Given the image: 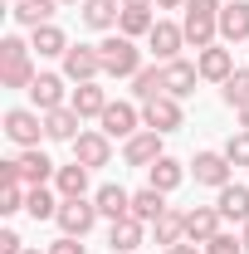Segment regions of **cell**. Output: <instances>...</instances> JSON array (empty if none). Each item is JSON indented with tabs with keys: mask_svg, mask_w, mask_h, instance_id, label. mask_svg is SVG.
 <instances>
[{
	"mask_svg": "<svg viewBox=\"0 0 249 254\" xmlns=\"http://www.w3.org/2000/svg\"><path fill=\"white\" fill-rule=\"evenodd\" d=\"M220 230H225V215H220V205H190V210H186V240L205 245V240H215Z\"/></svg>",
	"mask_w": 249,
	"mask_h": 254,
	"instance_id": "9a60e30c",
	"label": "cell"
},
{
	"mask_svg": "<svg viewBox=\"0 0 249 254\" xmlns=\"http://www.w3.org/2000/svg\"><path fill=\"white\" fill-rule=\"evenodd\" d=\"M215 205H220V215H225L230 225H249V186L230 181V186L215 195Z\"/></svg>",
	"mask_w": 249,
	"mask_h": 254,
	"instance_id": "603a6c76",
	"label": "cell"
},
{
	"mask_svg": "<svg viewBox=\"0 0 249 254\" xmlns=\"http://www.w3.org/2000/svg\"><path fill=\"white\" fill-rule=\"evenodd\" d=\"M113 254H118V250H113Z\"/></svg>",
	"mask_w": 249,
	"mask_h": 254,
	"instance_id": "c3c4849f",
	"label": "cell"
},
{
	"mask_svg": "<svg viewBox=\"0 0 249 254\" xmlns=\"http://www.w3.org/2000/svg\"><path fill=\"white\" fill-rule=\"evenodd\" d=\"M54 10H59V0H20L10 15H15V25L39 30V25H54Z\"/></svg>",
	"mask_w": 249,
	"mask_h": 254,
	"instance_id": "f1b7e54d",
	"label": "cell"
},
{
	"mask_svg": "<svg viewBox=\"0 0 249 254\" xmlns=\"http://www.w3.org/2000/svg\"><path fill=\"white\" fill-rule=\"evenodd\" d=\"M0 132H5L20 152H25V147H39V137H44V113H39V108H10Z\"/></svg>",
	"mask_w": 249,
	"mask_h": 254,
	"instance_id": "277c9868",
	"label": "cell"
},
{
	"mask_svg": "<svg viewBox=\"0 0 249 254\" xmlns=\"http://www.w3.org/2000/svg\"><path fill=\"white\" fill-rule=\"evenodd\" d=\"M235 118H240V127L249 132V103H245V108H235Z\"/></svg>",
	"mask_w": 249,
	"mask_h": 254,
	"instance_id": "b9f144b4",
	"label": "cell"
},
{
	"mask_svg": "<svg viewBox=\"0 0 249 254\" xmlns=\"http://www.w3.org/2000/svg\"><path fill=\"white\" fill-rule=\"evenodd\" d=\"M181 181H186V166H181L176 157H161V161H152V166H147V186H156L161 195H171Z\"/></svg>",
	"mask_w": 249,
	"mask_h": 254,
	"instance_id": "4316f807",
	"label": "cell"
},
{
	"mask_svg": "<svg viewBox=\"0 0 249 254\" xmlns=\"http://www.w3.org/2000/svg\"><path fill=\"white\" fill-rule=\"evenodd\" d=\"M161 157H166V152H161V132H152V127H142L137 137L123 142V161L127 166H142V171H147V166L161 161Z\"/></svg>",
	"mask_w": 249,
	"mask_h": 254,
	"instance_id": "4fadbf2b",
	"label": "cell"
},
{
	"mask_svg": "<svg viewBox=\"0 0 249 254\" xmlns=\"http://www.w3.org/2000/svg\"><path fill=\"white\" fill-rule=\"evenodd\" d=\"M63 78L68 83H98L103 78V59H98V44H68L63 54Z\"/></svg>",
	"mask_w": 249,
	"mask_h": 254,
	"instance_id": "5b68a950",
	"label": "cell"
},
{
	"mask_svg": "<svg viewBox=\"0 0 249 254\" xmlns=\"http://www.w3.org/2000/svg\"><path fill=\"white\" fill-rule=\"evenodd\" d=\"M20 250H25V240L15 230H0V254H20Z\"/></svg>",
	"mask_w": 249,
	"mask_h": 254,
	"instance_id": "f35d334b",
	"label": "cell"
},
{
	"mask_svg": "<svg viewBox=\"0 0 249 254\" xmlns=\"http://www.w3.org/2000/svg\"><path fill=\"white\" fill-rule=\"evenodd\" d=\"M78 113L63 103V108H54V113H44V142H73L78 137Z\"/></svg>",
	"mask_w": 249,
	"mask_h": 254,
	"instance_id": "cb8c5ba5",
	"label": "cell"
},
{
	"mask_svg": "<svg viewBox=\"0 0 249 254\" xmlns=\"http://www.w3.org/2000/svg\"><path fill=\"white\" fill-rule=\"evenodd\" d=\"M108 245H113L118 254L142 250V245H147V225L137 220V215H123V220H113V225H108Z\"/></svg>",
	"mask_w": 249,
	"mask_h": 254,
	"instance_id": "e0dca14e",
	"label": "cell"
},
{
	"mask_svg": "<svg viewBox=\"0 0 249 254\" xmlns=\"http://www.w3.org/2000/svg\"><path fill=\"white\" fill-rule=\"evenodd\" d=\"M161 210H166V195H161L156 186L132 190V215H137L142 225H156V215H161Z\"/></svg>",
	"mask_w": 249,
	"mask_h": 254,
	"instance_id": "1f68e13d",
	"label": "cell"
},
{
	"mask_svg": "<svg viewBox=\"0 0 249 254\" xmlns=\"http://www.w3.org/2000/svg\"><path fill=\"white\" fill-rule=\"evenodd\" d=\"M156 5H123V15H118V34H127V39H147V34L156 30Z\"/></svg>",
	"mask_w": 249,
	"mask_h": 254,
	"instance_id": "7402d4cb",
	"label": "cell"
},
{
	"mask_svg": "<svg viewBox=\"0 0 249 254\" xmlns=\"http://www.w3.org/2000/svg\"><path fill=\"white\" fill-rule=\"evenodd\" d=\"M30 49L39 59H63L68 54V34L59 25H39V30H30Z\"/></svg>",
	"mask_w": 249,
	"mask_h": 254,
	"instance_id": "d4e9b609",
	"label": "cell"
},
{
	"mask_svg": "<svg viewBox=\"0 0 249 254\" xmlns=\"http://www.w3.org/2000/svg\"><path fill=\"white\" fill-rule=\"evenodd\" d=\"M25 195H30V186H25V181H0V215L25 210Z\"/></svg>",
	"mask_w": 249,
	"mask_h": 254,
	"instance_id": "e575fe53",
	"label": "cell"
},
{
	"mask_svg": "<svg viewBox=\"0 0 249 254\" xmlns=\"http://www.w3.org/2000/svg\"><path fill=\"white\" fill-rule=\"evenodd\" d=\"M108 103H113V98H108L103 83H78L73 98H68V108H73L78 118H103V113H108Z\"/></svg>",
	"mask_w": 249,
	"mask_h": 254,
	"instance_id": "ffe728a7",
	"label": "cell"
},
{
	"mask_svg": "<svg viewBox=\"0 0 249 254\" xmlns=\"http://www.w3.org/2000/svg\"><path fill=\"white\" fill-rule=\"evenodd\" d=\"M63 83H68L63 73H34V83L25 88V93H30V103L39 108V113H54V108H63V103L73 98Z\"/></svg>",
	"mask_w": 249,
	"mask_h": 254,
	"instance_id": "8fae6325",
	"label": "cell"
},
{
	"mask_svg": "<svg viewBox=\"0 0 249 254\" xmlns=\"http://www.w3.org/2000/svg\"><path fill=\"white\" fill-rule=\"evenodd\" d=\"M220 98H225V108H245L249 103V68H235V73L220 83Z\"/></svg>",
	"mask_w": 249,
	"mask_h": 254,
	"instance_id": "836d02e7",
	"label": "cell"
},
{
	"mask_svg": "<svg viewBox=\"0 0 249 254\" xmlns=\"http://www.w3.org/2000/svg\"><path fill=\"white\" fill-rule=\"evenodd\" d=\"M195 68H200L205 83H225L235 73V49H225V39H220V44H210V49L195 54Z\"/></svg>",
	"mask_w": 249,
	"mask_h": 254,
	"instance_id": "5bb4252c",
	"label": "cell"
},
{
	"mask_svg": "<svg viewBox=\"0 0 249 254\" xmlns=\"http://www.w3.org/2000/svg\"><path fill=\"white\" fill-rule=\"evenodd\" d=\"M161 78H166V93L171 98H190L195 83H200V68L190 59H171V64H161Z\"/></svg>",
	"mask_w": 249,
	"mask_h": 254,
	"instance_id": "2e32d148",
	"label": "cell"
},
{
	"mask_svg": "<svg viewBox=\"0 0 249 254\" xmlns=\"http://www.w3.org/2000/svg\"><path fill=\"white\" fill-rule=\"evenodd\" d=\"M161 254H205V245H195V240H181V245H171V250H161Z\"/></svg>",
	"mask_w": 249,
	"mask_h": 254,
	"instance_id": "ab89813d",
	"label": "cell"
},
{
	"mask_svg": "<svg viewBox=\"0 0 249 254\" xmlns=\"http://www.w3.org/2000/svg\"><path fill=\"white\" fill-rule=\"evenodd\" d=\"M240 240H245V254H249V225H240Z\"/></svg>",
	"mask_w": 249,
	"mask_h": 254,
	"instance_id": "7bdbcfd3",
	"label": "cell"
},
{
	"mask_svg": "<svg viewBox=\"0 0 249 254\" xmlns=\"http://www.w3.org/2000/svg\"><path fill=\"white\" fill-rule=\"evenodd\" d=\"M34 59H30V44L20 34H5L0 39V88H30L34 83Z\"/></svg>",
	"mask_w": 249,
	"mask_h": 254,
	"instance_id": "7a4b0ae2",
	"label": "cell"
},
{
	"mask_svg": "<svg viewBox=\"0 0 249 254\" xmlns=\"http://www.w3.org/2000/svg\"><path fill=\"white\" fill-rule=\"evenodd\" d=\"M10 5H20V0H10Z\"/></svg>",
	"mask_w": 249,
	"mask_h": 254,
	"instance_id": "7dc6e473",
	"label": "cell"
},
{
	"mask_svg": "<svg viewBox=\"0 0 249 254\" xmlns=\"http://www.w3.org/2000/svg\"><path fill=\"white\" fill-rule=\"evenodd\" d=\"M103 220L98 215V205H93V195H78V200H63L59 205V215H54V225H59L63 235H73V240H83L93 225Z\"/></svg>",
	"mask_w": 249,
	"mask_h": 254,
	"instance_id": "8992f818",
	"label": "cell"
},
{
	"mask_svg": "<svg viewBox=\"0 0 249 254\" xmlns=\"http://www.w3.org/2000/svg\"><path fill=\"white\" fill-rule=\"evenodd\" d=\"M93 205H98V215L113 225V220H123V215H132V190H123V186H98L93 190Z\"/></svg>",
	"mask_w": 249,
	"mask_h": 254,
	"instance_id": "d6986e66",
	"label": "cell"
},
{
	"mask_svg": "<svg viewBox=\"0 0 249 254\" xmlns=\"http://www.w3.org/2000/svg\"><path fill=\"white\" fill-rule=\"evenodd\" d=\"M123 5H156V0H123Z\"/></svg>",
	"mask_w": 249,
	"mask_h": 254,
	"instance_id": "ee69618b",
	"label": "cell"
},
{
	"mask_svg": "<svg viewBox=\"0 0 249 254\" xmlns=\"http://www.w3.org/2000/svg\"><path fill=\"white\" fill-rule=\"evenodd\" d=\"M205 254H245V240L230 235V230H220L215 240H205Z\"/></svg>",
	"mask_w": 249,
	"mask_h": 254,
	"instance_id": "8d00e7d4",
	"label": "cell"
},
{
	"mask_svg": "<svg viewBox=\"0 0 249 254\" xmlns=\"http://www.w3.org/2000/svg\"><path fill=\"white\" fill-rule=\"evenodd\" d=\"M225 157H230V166H249V132H245V127L225 142Z\"/></svg>",
	"mask_w": 249,
	"mask_h": 254,
	"instance_id": "d590c367",
	"label": "cell"
},
{
	"mask_svg": "<svg viewBox=\"0 0 249 254\" xmlns=\"http://www.w3.org/2000/svg\"><path fill=\"white\" fill-rule=\"evenodd\" d=\"M166 93V78H161V64H147L137 78H132V98L137 103H152V98Z\"/></svg>",
	"mask_w": 249,
	"mask_h": 254,
	"instance_id": "d6a6232c",
	"label": "cell"
},
{
	"mask_svg": "<svg viewBox=\"0 0 249 254\" xmlns=\"http://www.w3.org/2000/svg\"><path fill=\"white\" fill-rule=\"evenodd\" d=\"M59 205H63V195L49 190V186H30V195H25V215H30V220H54Z\"/></svg>",
	"mask_w": 249,
	"mask_h": 254,
	"instance_id": "4dcf8cb0",
	"label": "cell"
},
{
	"mask_svg": "<svg viewBox=\"0 0 249 254\" xmlns=\"http://www.w3.org/2000/svg\"><path fill=\"white\" fill-rule=\"evenodd\" d=\"M20 254H49V250H20Z\"/></svg>",
	"mask_w": 249,
	"mask_h": 254,
	"instance_id": "f6af8a7d",
	"label": "cell"
},
{
	"mask_svg": "<svg viewBox=\"0 0 249 254\" xmlns=\"http://www.w3.org/2000/svg\"><path fill=\"white\" fill-rule=\"evenodd\" d=\"M190 176H195V186L225 190L230 181H235V166H230V157H225V152H195V161H190Z\"/></svg>",
	"mask_w": 249,
	"mask_h": 254,
	"instance_id": "9c48e42d",
	"label": "cell"
},
{
	"mask_svg": "<svg viewBox=\"0 0 249 254\" xmlns=\"http://www.w3.org/2000/svg\"><path fill=\"white\" fill-rule=\"evenodd\" d=\"M98 59H103V78H137V73L147 68L137 39H127V34H108V39H98Z\"/></svg>",
	"mask_w": 249,
	"mask_h": 254,
	"instance_id": "6da1fadb",
	"label": "cell"
},
{
	"mask_svg": "<svg viewBox=\"0 0 249 254\" xmlns=\"http://www.w3.org/2000/svg\"><path fill=\"white\" fill-rule=\"evenodd\" d=\"M54 171H59V166L44 157L39 147H25V152H20V181H25V186H49Z\"/></svg>",
	"mask_w": 249,
	"mask_h": 254,
	"instance_id": "44dd1931",
	"label": "cell"
},
{
	"mask_svg": "<svg viewBox=\"0 0 249 254\" xmlns=\"http://www.w3.org/2000/svg\"><path fill=\"white\" fill-rule=\"evenodd\" d=\"M220 39H225V44L249 39V0H230V5H220Z\"/></svg>",
	"mask_w": 249,
	"mask_h": 254,
	"instance_id": "ac0fdd59",
	"label": "cell"
},
{
	"mask_svg": "<svg viewBox=\"0 0 249 254\" xmlns=\"http://www.w3.org/2000/svg\"><path fill=\"white\" fill-rule=\"evenodd\" d=\"M78 10H83V25H88V30H118V15H123V0H83V5H78Z\"/></svg>",
	"mask_w": 249,
	"mask_h": 254,
	"instance_id": "484cf974",
	"label": "cell"
},
{
	"mask_svg": "<svg viewBox=\"0 0 249 254\" xmlns=\"http://www.w3.org/2000/svg\"><path fill=\"white\" fill-rule=\"evenodd\" d=\"M59 5H83V0H59Z\"/></svg>",
	"mask_w": 249,
	"mask_h": 254,
	"instance_id": "bcb514c9",
	"label": "cell"
},
{
	"mask_svg": "<svg viewBox=\"0 0 249 254\" xmlns=\"http://www.w3.org/2000/svg\"><path fill=\"white\" fill-rule=\"evenodd\" d=\"M156 10H186V0H156Z\"/></svg>",
	"mask_w": 249,
	"mask_h": 254,
	"instance_id": "60d3db41",
	"label": "cell"
},
{
	"mask_svg": "<svg viewBox=\"0 0 249 254\" xmlns=\"http://www.w3.org/2000/svg\"><path fill=\"white\" fill-rule=\"evenodd\" d=\"M181 30H186V44H195V54L220 44V0H186Z\"/></svg>",
	"mask_w": 249,
	"mask_h": 254,
	"instance_id": "3957f363",
	"label": "cell"
},
{
	"mask_svg": "<svg viewBox=\"0 0 249 254\" xmlns=\"http://www.w3.org/2000/svg\"><path fill=\"white\" fill-rule=\"evenodd\" d=\"M152 235H156V245H161V250H171V245H181V240H186V210H171V205H166V210L156 215Z\"/></svg>",
	"mask_w": 249,
	"mask_h": 254,
	"instance_id": "f546056e",
	"label": "cell"
},
{
	"mask_svg": "<svg viewBox=\"0 0 249 254\" xmlns=\"http://www.w3.org/2000/svg\"><path fill=\"white\" fill-rule=\"evenodd\" d=\"M54 190H59L63 200H78V195H88V166L83 161H68L54 171Z\"/></svg>",
	"mask_w": 249,
	"mask_h": 254,
	"instance_id": "83f0119b",
	"label": "cell"
},
{
	"mask_svg": "<svg viewBox=\"0 0 249 254\" xmlns=\"http://www.w3.org/2000/svg\"><path fill=\"white\" fill-rule=\"evenodd\" d=\"M98 127H103L108 137L127 142V137H137V132H142V108H137V103H108V113L98 118Z\"/></svg>",
	"mask_w": 249,
	"mask_h": 254,
	"instance_id": "30bf717a",
	"label": "cell"
},
{
	"mask_svg": "<svg viewBox=\"0 0 249 254\" xmlns=\"http://www.w3.org/2000/svg\"><path fill=\"white\" fill-rule=\"evenodd\" d=\"M147 49L156 54V64L181 59V49H186V30H181V25H171V20H156V30L147 34Z\"/></svg>",
	"mask_w": 249,
	"mask_h": 254,
	"instance_id": "7c38bea8",
	"label": "cell"
},
{
	"mask_svg": "<svg viewBox=\"0 0 249 254\" xmlns=\"http://www.w3.org/2000/svg\"><path fill=\"white\" fill-rule=\"evenodd\" d=\"M68 147H73V161H83L88 171H98V166H108V161H113V137H108L103 127H88V132H78Z\"/></svg>",
	"mask_w": 249,
	"mask_h": 254,
	"instance_id": "ba28073f",
	"label": "cell"
},
{
	"mask_svg": "<svg viewBox=\"0 0 249 254\" xmlns=\"http://www.w3.org/2000/svg\"><path fill=\"white\" fill-rule=\"evenodd\" d=\"M142 127H152V132H176V127H186V108H181V98L161 93L152 103H142Z\"/></svg>",
	"mask_w": 249,
	"mask_h": 254,
	"instance_id": "52a82bcc",
	"label": "cell"
},
{
	"mask_svg": "<svg viewBox=\"0 0 249 254\" xmlns=\"http://www.w3.org/2000/svg\"><path fill=\"white\" fill-rule=\"evenodd\" d=\"M49 254H88V250H83V240H73V235H59V240L49 245Z\"/></svg>",
	"mask_w": 249,
	"mask_h": 254,
	"instance_id": "74e56055",
	"label": "cell"
}]
</instances>
